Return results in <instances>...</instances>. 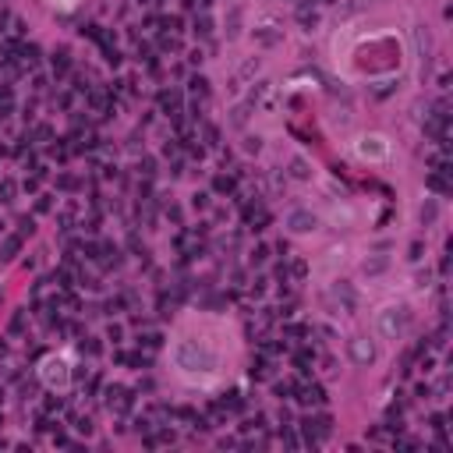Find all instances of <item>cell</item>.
Listing matches in <instances>:
<instances>
[{"mask_svg": "<svg viewBox=\"0 0 453 453\" xmlns=\"http://www.w3.org/2000/svg\"><path fill=\"white\" fill-rule=\"evenodd\" d=\"M43 379L50 386H68V361L64 358H46L43 361Z\"/></svg>", "mask_w": 453, "mask_h": 453, "instance_id": "obj_1", "label": "cell"}, {"mask_svg": "<svg viewBox=\"0 0 453 453\" xmlns=\"http://www.w3.org/2000/svg\"><path fill=\"white\" fill-rule=\"evenodd\" d=\"M386 152H389V145H386L382 138H375V135L358 142V156H361V159H382Z\"/></svg>", "mask_w": 453, "mask_h": 453, "instance_id": "obj_2", "label": "cell"}]
</instances>
